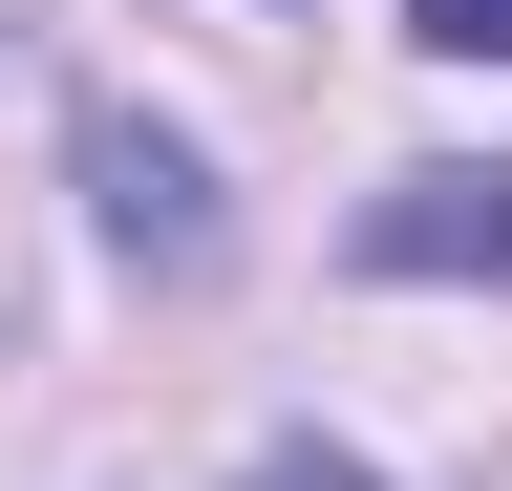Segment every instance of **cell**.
<instances>
[{
	"instance_id": "obj_1",
	"label": "cell",
	"mask_w": 512,
	"mask_h": 491,
	"mask_svg": "<svg viewBox=\"0 0 512 491\" xmlns=\"http://www.w3.org/2000/svg\"><path fill=\"white\" fill-rule=\"evenodd\" d=\"M86 193H107V235H128L150 278H192V257H214V193H192V150H171V129H128V107H86Z\"/></svg>"
},
{
	"instance_id": "obj_2",
	"label": "cell",
	"mask_w": 512,
	"mask_h": 491,
	"mask_svg": "<svg viewBox=\"0 0 512 491\" xmlns=\"http://www.w3.org/2000/svg\"><path fill=\"white\" fill-rule=\"evenodd\" d=\"M384 278H512V171H406V193L363 214Z\"/></svg>"
},
{
	"instance_id": "obj_3",
	"label": "cell",
	"mask_w": 512,
	"mask_h": 491,
	"mask_svg": "<svg viewBox=\"0 0 512 491\" xmlns=\"http://www.w3.org/2000/svg\"><path fill=\"white\" fill-rule=\"evenodd\" d=\"M406 22L448 43V65H512V0H406Z\"/></svg>"
},
{
	"instance_id": "obj_4",
	"label": "cell",
	"mask_w": 512,
	"mask_h": 491,
	"mask_svg": "<svg viewBox=\"0 0 512 491\" xmlns=\"http://www.w3.org/2000/svg\"><path fill=\"white\" fill-rule=\"evenodd\" d=\"M256 491H384L363 449H278V470H256Z\"/></svg>"
}]
</instances>
